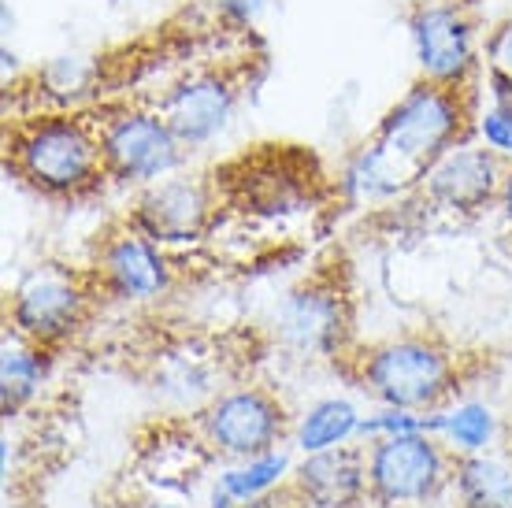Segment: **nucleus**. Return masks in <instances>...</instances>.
Wrapping results in <instances>:
<instances>
[{
	"label": "nucleus",
	"instance_id": "1",
	"mask_svg": "<svg viewBox=\"0 0 512 508\" xmlns=\"http://www.w3.org/2000/svg\"><path fill=\"white\" fill-rule=\"evenodd\" d=\"M4 164L23 186L52 201H82L108 182L97 119L71 108L12 123L4 138Z\"/></svg>",
	"mask_w": 512,
	"mask_h": 508
},
{
	"label": "nucleus",
	"instance_id": "2",
	"mask_svg": "<svg viewBox=\"0 0 512 508\" xmlns=\"http://www.w3.org/2000/svg\"><path fill=\"white\" fill-rule=\"evenodd\" d=\"M334 364H346L349 382L383 408L438 412L453 405L461 390V356L427 331H405L386 342L349 349Z\"/></svg>",
	"mask_w": 512,
	"mask_h": 508
},
{
	"label": "nucleus",
	"instance_id": "3",
	"mask_svg": "<svg viewBox=\"0 0 512 508\" xmlns=\"http://www.w3.org/2000/svg\"><path fill=\"white\" fill-rule=\"evenodd\" d=\"M475 127V93L472 89L438 86L416 78L401 97L383 112L375 138L386 141L420 171L435 164L453 145L472 138Z\"/></svg>",
	"mask_w": 512,
	"mask_h": 508
},
{
	"label": "nucleus",
	"instance_id": "4",
	"mask_svg": "<svg viewBox=\"0 0 512 508\" xmlns=\"http://www.w3.org/2000/svg\"><path fill=\"white\" fill-rule=\"evenodd\" d=\"M294 420L268 386H231L193 412L190 431L208 457L238 464L290 442Z\"/></svg>",
	"mask_w": 512,
	"mask_h": 508
},
{
	"label": "nucleus",
	"instance_id": "5",
	"mask_svg": "<svg viewBox=\"0 0 512 508\" xmlns=\"http://www.w3.org/2000/svg\"><path fill=\"white\" fill-rule=\"evenodd\" d=\"M271 334L297 360H342L353 349V297L338 271H316L282 293L271 312Z\"/></svg>",
	"mask_w": 512,
	"mask_h": 508
},
{
	"label": "nucleus",
	"instance_id": "6",
	"mask_svg": "<svg viewBox=\"0 0 512 508\" xmlns=\"http://www.w3.org/2000/svg\"><path fill=\"white\" fill-rule=\"evenodd\" d=\"M97 297L101 290L93 282L90 267L71 271L64 264H41L8 293L4 323L45 349H60L90 323Z\"/></svg>",
	"mask_w": 512,
	"mask_h": 508
},
{
	"label": "nucleus",
	"instance_id": "7",
	"mask_svg": "<svg viewBox=\"0 0 512 508\" xmlns=\"http://www.w3.org/2000/svg\"><path fill=\"white\" fill-rule=\"evenodd\" d=\"M364 445L368 468V501L379 508H420L431 505L453 486L457 453L431 431L394 434Z\"/></svg>",
	"mask_w": 512,
	"mask_h": 508
},
{
	"label": "nucleus",
	"instance_id": "8",
	"mask_svg": "<svg viewBox=\"0 0 512 508\" xmlns=\"http://www.w3.org/2000/svg\"><path fill=\"white\" fill-rule=\"evenodd\" d=\"M97 134L108 182L130 190L175 175L190 156L160 108H112L97 119Z\"/></svg>",
	"mask_w": 512,
	"mask_h": 508
},
{
	"label": "nucleus",
	"instance_id": "9",
	"mask_svg": "<svg viewBox=\"0 0 512 508\" xmlns=\"http://www.w3.org/2000/svg\"><path fill=\"white\" fill-rule=\"evenodd\" d=\"M409 41L420 78L475 89L483 71V38L464 0H416L409 12Z\"/></svg>",
	"mask_w": 512,
	"mask_h": 508
},
{
	"label": "nucleus",
	"instance_id": "10",
	"mask_svg": "<svg viewBox=\"0 0 512 508\" xmlns=\"http://www.w3.org/2000/svg\"><path fill=\"white\" fill-rule=\"evenodd\" d=\"M219 201L223 197H219L216 178L175 171L153 186H141L123 219L164 249H179L212 234V227L219 223Z\"/></svg>",
	"mask_w": 512,
	"mask_h": 508
},
{
	"label": "nucleus",
	"instance_id": "11",
	"mask_svg": "<svg viewBox=\"0 0 512 508\" xmlns=\"http://www.w3.org/2000/svg\"><path fill=\"white\" fill-rule=\"evenodd\" d=\"M90 275L104 297L123 305H149L171 290L175 264L164 245L119 219L97 238Z\"/></svg>",
	"mask_w": 512,
	"mask_h": 508
},
{
	"label": "nucleus",
	"instance_id": "12",
	"mask_svg": "<svg viewBox=\"0 0 512 508\" xmlns=\"http://www.w3.org/2000/svg\"><path fill=\"white\" fill-rule=\"evenodd\" d=\"M219 197L256 219H286L308 212L320 197V178L305 160L290 153H268L242 160L216 175Z\"/></svg>",
	"mask_w": 512,
	"mask_h": 508
},
{
	"label": "nucleus",
	"instance_id": "13",
	"mask_svg": "<svg viewBox=\"0 0 512 508\" xmlns=\"http://www.w3.org/2000/svg\"><path fill=\"white\" fill-rule=\"evenodd\" d=\"M238 104H242V82L227 67H197L175 78L156 108L179 134L186 153H201L231 130Z\"/></svg>",
	"mask_w": 512,
	"mask_h": 508
},
{
	"label": "nucleus",
	"instance_id": "14",
	"mask_svg": "<svg viewBox=\"0 0 512 508\" xmlns=\"http://www.w3.org/2000/svg\"><path fill=\"white\" fill-rule=\"evenodd\" d=\"M505 160L483 149L475 138L453 145L435 164L423 171L420 193L423 204L449 216H479L490 204H498L501 182H505Z\"/></svg>",
	"mask_w": 512,
	"mask_h": 508
},
{
	"label": "nucleus",
	"instance_id": "15",
	"mask_svg": "<svg viewBox=\"0 0 512 508\" xmlns=\"http://www.w3.org/2000/svg\"><path fill=\"white\" fill-rule=\"evenodd\" d=\"M290 497L297 508H360L368 505L364 445H338L327 453H308L290 471Z\"/></svg>",
	"mask_w": 512,
	"mask_h": 508
},
{
	"label": "nucleus",
	"instance_id": "16",
	"mask_svg": "<svg viewBox=\"0 0 512 508\" xmlns=\"http://www.w3.org/2000/svg\"><path fill=\"white\" fill-rule=\"evenodd\" d=\"M420 178V167L409 164L405 156L394 153L386 141L372 134L346 156V164L338 171V197L349 208H379V204H390L405 193H416Z\"/></svg>",
	"mask_w": 512,
	"mask_h": 508
},
{
	"label": "nucleus",
	"instance_id": "17",
	"mask_svg": "<svg viewBox=\"0 0 512 508\" xmlns=\"http://www.w3.org/2000/svg\"><path fill=\"white\" fill-rule=\"evenodd\" d=\"M149 390L175 412H197L219 394V368L197 349H164L153 360Z\"/></svg>",
	"mask_w": 512,
	"mask_h": 508
},
{
	"label": "nucleus",
	"instance_id": "18",
	"mask_svg": "<svg viewBox=\"0 0 512 508\" xmlns=\"http://www.w3.org/2000/svg\"><path fill=\"white\" fill-rule=\"evenodd\" d=\"M52 349L30 342L19 331H4L0 342V412L4 420H15L23 408L38 401L41 386L49 382Z\"/></svg>",
	"mask_w": 512,
	"mask_h": 508
},
{
	"label": "nucleus",
	"instance_id": "19",
	"mask_svg": "<svg viewBox=\"0 0 512 508\" xmlns=\"http://www.w3.org/2000/svg\"><path fill=\"white\" fill-rule=\"evenodd\" d=\"M457 508H512V457L509 453H468L453 464Z\"/></svg>",
	"mask_w": 512,
	"mask_h": 508
},
{
	"label": "nucleus",
	"instance_id": "20",
	"mask_svg": "<svg viewBox=\"0 0 512 508\" xmlns=\"http://www.w3.org/2000/svg\"><path fill=\"white\" fill-rule=\"evenodd\" d=\"M360 420L364 416H360L349 397H320L294 420L290 442L305 457L308 453H327V449H338V445H353L360 434Z\"/></svg>",
	"mask_w": 512,
	"mask_h": 508
},
{
	"label": "nucleus",
	"instance_id": "21",
	"mask_svg": "<svg viewBox=\"0 0 512 508\" xmlns=\"http://www.w3.org/2000/svg\"><path fill=\"white\" fill-rule=\"evenodd\" d=\"M290 471H294V464L286 457V449H271L264 457L227 464L219 471L216 490H212V508H238L253 497L271 494L290 479Z\"/></svg>",
	"mask_w": 512,
	"mask_h": 508
},
{
	"label": "nucleus",
	"instance_id": "22",
	"mask_svg": "<svg viewBox=\"0 0 512 508\" xmlns=\"http://www.w3.org/2000/svg\"><path fill=\"white\" fill-rule=\"evenodd\" d=\"M431 434L446 442L449 453H487L498 438V416L483 401H453V405L431 412Z\"/></svg>",
	"mask_w": 512,
	"mask_h": 508
},
{
	"label": "nucleus",
	"instance_id": "23",
	"mask_svg": "<svg viewBox=\"0 0 512 508\" xmlns=\"http://www.w3.org/2000/svg\"><path fill=\"white\" fill-rule=\"evenodd\" d=\"M472 138L490 149V153L512 164V115L498 104H487V108H475V127Z\"/></svg>",
	"mask_w": 512,
	"mask_h": 508
},
{
	"label": "nucleus",
	"instance_id": "24",
	"mask_svg": "<svg viewBox=\"0 0 512 508\" xmlns=\"http://www.w3.org/2000/svg\"><path fill=\"white\" fill-rule=\"evenodd\" d=\"M483 64L494 75H512V12L483 38Z\"/></svg>",
	"mask_w": 512,
	"mask_h": 508
},
{
	"label": "nucleus",
	"instance_id": "25",
	"mask_svg": "<svg viewBox=\"0 0 512 508\" xmlns=\"http://www.w3.org/2000/svg\"><path fill=\"white\" fill-rule=\"evenodd\" d=\"M208 8H212V15L216 19H223L227 26H238V30H245V26H253L260 15L268 12L271 0H205Z\"/></svg>",
	"mask_w": 512,
	"mask_h": 508
},
{
	"label": "nucleus",
	"instance_id": "26",
	"mask_svg": "<svg viewBox=\"0 0 512 508\" xmlns=\"http://www.w3.org/2000/svg\"><path fill=\"white\" fill-rule=\"evenodd\" d=\"M487 86H490V104H498L512 115V75H494L487 71Z\"/></svg>",
	"mask_w": 512,
	"mask_h": 508
},
{
	"label": "nucleus",
	"instance_id": "27",
	"mask_svg": "<svg viewBox=\"0 0 512 508\" xmlns=\"http://www.w3.org/2000/svg\"><path fill=\"white\" fill-rule=\"evenodd\" d=\"M498 208H501V216H505V223L512 227V164L505 167V182H501V193H498Z\"/></svg>",
	"mask_w": 512,
	"mask_h": 508
},
{
	"label": "nucleus",
	"instance_id": "28",
	"mask_svg": "<svg viewBox=\"0 0 512 508\" xmlns=\"http://www.w3.org/2000/svg\"><path fill=\"white\" fill-rule=\"evenodd\" d=\"M0 56H4V78H8L15 71V67H19V64H15V52L8 49V45H4V49H0Z\"/></svg>",
	"mask_w": 512,
	"mask_h": 508
},
{
	"label": "nucleus",
	"instance_id": "29",
	"mask_svg": "<svg viewBox=\"0 0 512 508\" xmlns=\"http://www.w3.org/2000/svg\"><path fill=\"white\" fill-rule=\"evenodd\" d=\"M505 453L512 457V427H509V434H505Z\"/></svg>",
	"mask_w": 512,
	"mask_h": 508
},
{
	"label": "nucleus",
	"instance_id": "30",
	"mask_svg": "<svg viewBox=\"0 0 512 508\" xmlns=\"http://www.w3.org/2000/svg\"><path fill=\"white\" fill-rule=\"evenodd\" d=\"M123 4H160V0H123Z\"/></svg>",
	"mask_w": 512,
	"mask_h": 508
}]
</instances>
